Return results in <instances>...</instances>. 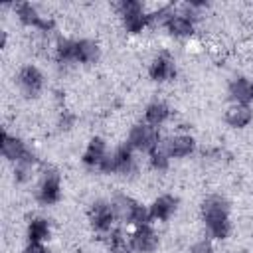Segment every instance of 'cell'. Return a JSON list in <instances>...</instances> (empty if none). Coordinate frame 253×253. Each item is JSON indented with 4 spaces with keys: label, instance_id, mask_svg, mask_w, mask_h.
<instances>
[{
    "label": "cell",
    "instance_id": "obj_11",
    "mask_svg": "<svg viewBox=\"0 0 253 253\" xmlns=\"http://www.w3.org/2000/svg\"><path fill=\"white\" fill-rule=\"evenodd\" d=\"M18 85L26 97H38L43 89V73L36 65H24L18 71Z\"/></svg>",
    "mask_w": 253,
    "mask_h": 253
},
{
    "label": "cell",
    "instance_id": "obj_25",
    "mask_svg": "<svg viewBox=\"0 0 253 253\" xmlns=\"http://www.w3.org/2000/svg\"><path fill=\"white\" fill-rule=\"evenodd\" d=\"M117 12L121 18H128V16H136L140 12H144V4L138 0H121L117 4Z\"/></svg>",
    "mask_w": 253,
    "mask_h": 253
},
{
    "label": "cell",
    "instance_id": "obj_10",
    "mask_svg": "<svg viewBox=\"0 0 253 253\" xmlns=\"http://www.w3.org/2000/svg\"><path fill=\"white\" fill-rule=\"evenodd\" d=\"M148 77L156 83H166L176 77V63L174 57L166 51H160L148 65Z\"/></svg>",
    "mask_w": 253,
    "mask_h": 253
},
{
    "label": "cell",
    "instance_id": "obj_17",
    "mask_svg": "<svg viewBox=\"0 0 253 253\" xmlns=\"http://www.w3.org/2000/svg\"><path fill=\"white\" fill-rule=\"evenodd\" d=\"M107 152H109V150H107V142H105L101 136H93V138L89 140V144H87V148H85L81 160H83V164L89 166V168H99V164L103 162V158L107 156Z\"/></svg>",
    "mask_w": 253,
    "mask_h": 253
},
{
    "label": "cell",
    "instance_id": "obj_2",
    "mask_svg": "<svg viewBox=\"0 0 253 253\" xmlns=\"http://www.w3.org/2000/svg\"><path fill=\"white\" fill-rule=\"evenodd\" d=\"M113 208H115V213L119 219L126 221V223H132V225H148L152 219H150V213H148V208H144L142 204L134 202L130 196L126 194H115L113 200H111Z\"/></svg>",
    "mask_w": 253,
    "mask_h": 253
},
{
    "label": "cell",
    "instance_id": "obj_4",
    "mask_svg": "<svg viewBox=\"0 0 253 253\" xmlns=\"http://www.w3.org/2000/svg\"><path fill=\"white\" fill-rule=\"evenodd\" d=\"M126 144L132 150H140V152H150L156 146H160V132L156 126L148 125V123H136L130 126L128 130V138Z\"/></svg>",
    "mask_w": 253,
    "mask_h": 253
},
{
    "label": "cell",
    "instance_id": "obj_1",
    "mask_svg": "<svg viewBox=\"0 0 253 253\" xmlns=\"http://www.w3.org/2000/svg\"><path fill=\"white\" fill-rule=\"evenodd\" d=\"M202 219L206 223L208 233L213 239H225L231 233L229 221V202L223 196H208L202 202Z\"/></svg>",
    "mask_w": 253,
    "mask_h": 253
},
{
    "label": "cell",
    "instance_id": "obj_6",
    "mask_svg": "<svg viewBox=\"0 0 253 253\" xmlns=\"http://www.w3.org/2000/svg\"><path fill=\"white\" fill-rule=\"evenodd\" d=\"M87 217H89V223L91 227L97 231V233H109L113 229V223L117 219V213H115V208L111 202L107 200H95L87 211Z\"/></svg>",
    "mask_w": 253,
    "mask_h": 253
},
{
    "label": "cell",
    "instance_id": "obj_20",
    "mask_svg": "<svg viewBox=\"0 0 253 253\" xmlns=\"http://www.w3.org/2000/svg\"><path fill=\"white\" fill-rule=\"evenodd\" d=\"M26 235H28V243H43V241H47L49 235H51L49 221L45 217H34V219H30Z\"/></svg>",
    "mask_w": 253,
    "mask_h": 253
},
{
    "label": "cell",
    "instance_id": "obj_18",
    "mask_svg": "<svg viewBox=\"0 0 253 253\" xmlns=\"http://www.w3.org/2000/svg\"><path fill=\"white\" fill-rule=\"evenodd\" d=\"M101 57V47L93 40H75V61L83 65H91Z\"/></svg>",
    "mask_w": 253,
    "mask_h": 253
},
{
    "label": "cell",
    "instance_id": "obj_3",
    "mask_svg": "<svg viewBox=\"0 0 253 253\" xmlns=\"http://www.w3.org/2000/svg\"><path fill=\"white\" fill-rule=\"evenodd\" d=\"M99 170L105 174H130L134 172V156H132V148L125 142L121 146H117L115 150L107 152V156L103 158V162L99 164Z\"/></svg>",
    "mask_w": 253,
    "mask_h": 253
},
{
    "label": "cell",
    "instance_id": "obj_5",
    "mask_svg": "<svg viewBox=\"0 0 253 253\" xmlns=\"http://www.w3.org/2000/svg\"><path fill=\"white\" fill-rule=\"evenodd\" d=\"M0 148H2V156L14 164L18 162H24V164H38V158L36 154L26 146V142L16 136V134H10L6 128L2 130V142H0Z\"/></svg>",
    "mask_w": 253,
    "mask_h": 253
},
{
    "label": "cell",
    "instance_id": "obj_27",
    "mask_svg": "<svg viewBox=\"0 0 253 253\" xmlns=\"http://www.w3.org/2000/svg\"><path fill=\"white\" fill-rule=\"evenodd\" d=\"M190 253H213V245L210 239H200L190 247Z\"/></svg>",
    "mask_w": 253,
    "mask_h": 253
},
{
    "label": "cell",
    "instance_id": "obj_9",
    "mask_svg": "<svg viewBox=\"0 0 253 253\" xmlns=\"http://www.w3.org/2000/svg\"><path fill=\"white\" fill-rule=\"evenodd\" d=\"M192 12H194V8L190 6V2L182 6V12H174V16L164 26L170 32V36H174V38H188V36L194 34V18L196 16Z\"/></svg>",
    "mask_w": 253,
    "mask_h": 253
},
{
    "label": "cell",
    "instance_id": "obj_12",
    "mask_svg": "<svg viewBox=\"0 0 253 253\" xmlns=\"http://www.w3.org/2000/svg\"><path fill=\"white\" fill-rule=\"evenodd\" d=\"M158 235L156 231L148 225H138L134 229V233L130 235V247L132 251H138V253H152L156 247H158Z\"/></svg>",
    "mask_w": 253,
    "mask_h": 253
},
{
    "label": "cell",
    "instance_id": "obj_8",
    "mask_svg": "<svg viewBox=\"0 0 253 253\" xmlns=\"http://www.w3.org/2000/svg\"><path fill=\"white\" fill-rule=\"evenodd\" d=\"M14 10H16V16L20 18V22L24 26L36 28L40 32H51L55 28V22L51 18L40 16L38 8L34 4H30V2H18V4H14Z\"/></svg>",
    "mask_w": 253,
    "mask_h": 253
},
{
    "label": "cell",
    "instance_id": "obj_19",
    "mask_svg": "<svg viewBox=\"0 0 253 253\" xmlns=\"http://www.w3.org/2000/svg\"><path fill=\"white\" fill-rule=\"evenodd\" d=\"M170 117V107L164 103V101H152L150 105H146L144 109V123L152 125V126H160L168 121Z\"/></svg>",
    "mask_w": 253,
    "mask_h": 253
},
{
    "label": "cell",
    "instance_id": "obj_24",
    "mask_svg": "<svg viewBox=\"0 0 253 253\" xmlns=\"http://www.w3.org/2000/svg\"><path fill=\"white\" fill-rule=\"evenodd\" d=\"M123 26L128 34H140L146 26H150V18L146 12H140L136 16H128V18H123Z\"/></svg>",
    "mask_w": 253,
    "mask_h": 253
},
{
    "label": "cell",
    "instance_id": "obj_15",
    "mask_svg": "<svg viewBox=\"0 0 253 253\" xmlns=\"http://www.w3.org/2000/svg\"><path fill=\"white\" fill-rule=\"evenodd\" d=\"M227 95L233 103L249 105L253 101V81L247 77H235L227 85Z\"/></svg>",
    "mask_w": 253,
    "mask_h": 253
},
{
    "label": "cell",
    "instance_id": "obj_22",
    "mask_svg": "<svg viewBox=\"0 0 253 253\" xmlns=\"http://www.w3.org/2000/svg\"><path fill=\"white\" fill-rule=\"evenodd\" d=\"M107 245H109L111 253H128V251H132V247H130V237L126 239L121 229H111V231H109Z\"/></svg>",
    "mask_w": 253,
    "mask_h": 253
},
{
    "label": "cell",
    "instance_id": "obj_7",
    "mask_svg": "<svg viewBox=\"0 0 253 253\" xmlns=\"http://www.w3.org/2000/svg\"><path fill=\"white\" fill-rule=\"evenodd\" d=\"M59 198H61V178H59L57 170L47 168L40 178V184L36 190V200L42 206H51V204L59 202Z\"/></svg>",
    "mask_w": 253,
    "mask_h": 253
},
{
    "label": "cell",
    "instance_id": "obj_26",
    "mask_svg": "<svg viewBox=\"0 0 253 253\" xmlns=\"http://www.w3.org/2000/svg\"><path fill=\"white\" fill-rule=\"evenodd\" d=\"M30 172H32V164H24V162H18V164H14V180H16L18 184H24V182H28V178H30Z\"/></svg>",
    "mask_w": 253,
    "mask_h": 253
},
{
    "label": "cell",
    "instance_id": "obj_14",
    "mask_svg": "<svg viewBox=\"0 0 253 253\" xmlns=\"http://www.w3.org/2000/svg\"><path fill=\"white\" fill-rule=\"evenodd\" d=\"M170 158H186L196 150V140L190 134H174L164 142Z\"/></svg>",
    "mask_w": 253,
    "mask_h": 253
},
{
    "label": "cell",
    "instance_id": "obj_21",
    "mask_svg": "<svg viewBox=\"0 0 253 253\" xmlns=\"http://www.w3.org/2000/svg\"><path fill=\"white\" fill-rule=\"evenodd\" d=\"M55 59L59 63L75 61V40L57 38V42H55Z\"/></svg>",
    "mask_w": 253,
    "mask_h": 253
},
{
    "label": "cell",
    "instance_id": "obj_28",
    "mask_svg": "<svg viewBox=\"0 0 253 253\" xmlns=\"http://www.w3.org/2000/svg\"><path fill=\"white\" fill-rule=\"evenodd\" d=\"M22 253H49V251L43 247V243H28Z\"/></svg>",
    "mask_w": 253,
    "mask_h": 253
},
{
    "label": "cell",
    "instance_id": "obj_16",
    "mask_svg": "<svg viewBox=\"0 0 253 253\" xmlns=\"http://www.w3.org/2000/svg\"><path fill=\"white\" fill-rule=\"evenodd\" d=\"M225 123L233 128H243L253 121V109L249 105H239V103H231L225 111Z\"/></svg>",
    "mask_w": 253,
    "mask_h": 253
},
{
    "label": "cell",
    "instance_id": "obj_23",
    "mask_svg": "<svg viewBox=\"0 0 253 253\" xmlns=\"http://www.w3.org/2000/svg\"><path fill=\"white\" fill-rule=\"evenodd\" d=\"M148 160H150V166H152L156 172H164V170H168V166H170V154L166 152L164 144H160V146H156L154 150H150V152H148Z\"/></svg>",
    "mask_w": 253,
    "mask_h": 253
},
{
    "label": "cell",
    "instance_id": "obj_13",
    "mask_svg": "<svg viewBox=\"0 0 253 253\" xmlns=\"http://www.w3.org/2000/svg\"><path fill=\"white\" fill-rule=\"evenodd\" d=\"M176 208H178V198L170 194H162L148 206V213H150V219L154 221H168L176 211Z\"/></svg>",
    "mask_w": 253,
    "mask_h": 253
}]
</instances>
